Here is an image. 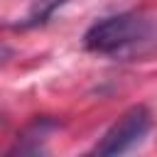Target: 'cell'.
<instances>
[{
  "instance_id": "cell-1",
  "label": "cell",
  "mask_w": 157,
  "mask_h": 157,
  "mask_svg": "<svg viewBox=\"0 0 157 157\" xmlns=\"http://www.w3.org/2000/svg\"><path fill=\"white\" fill-rule=\"evenodd\" d=\"M83 49L113 59H140L157 49V22L135 12L103 17L86 29Z\"/></svg>"
},
{
  "instance_id": "cell-4",
  "label": "cell",
  "mask_w": 157,
  "mask_h": 157,
  "mask_svg": "<svg viewBox=\"0 0 157 157\" xmlns=\"http://www.w3.org/2000/svg\"><path fill=\"white\" fill-rule=\"evenodd\" d=\"M66 2H71V0H37L34 7L29 10V15L25 17L22 27H39V25L49 22V17H52L59 7H64Z\"/></svg>"
},
{
  "instance_id": "cell-3",
  "label": "cell",
  "mask_w": 157,
  "mask_h": 157,
  "mask_svg": "<svg viewBox=\"0 0 157 157\" xmlns=\"http://www.w3.org/2000/svg\"><path fill=\"white\" fill-rule=\"evenodd\" d=\"M56 130H59V120H54V118H37V120H32L22 130V135L17 137V142L7 152L10 155H42V152H47L49 135L56 132Z\"/></svg>"
},
{
  "instance_id": "cell-2",
  "label": "cell",
  "mask_w": 157,
  "mask_h": 157,
  "mask_svg": "<svg viewBox=\"0 0 157 157\" xmlns=\"http://www.w3.org/2000/svg\"><path fill=\"white\" fill-rule=\"evenodd\" d=\"M150 130H152V113L145 105H135V108H130L120 120H115L105 130V135L93 147V152L101 155V157L125 155V152L135 150L147 137Z\"/></svg>"
},
{
  "instance_id": "cell-5",
  "label": "cell",
  "mask_w": 157,
  "mask_h": 157,
  "mask_svg": "<svg viewBox=\"0 0 157 157\" xmlns=\"http://www.w3.org/2000/svg\"><path fill=\"white\" fill-rule=\"evenodd\" d=\"M12 56H15V52H12L7 44H0V66H5V64L12 59Z\"/></svg>"
}]
</instances>
